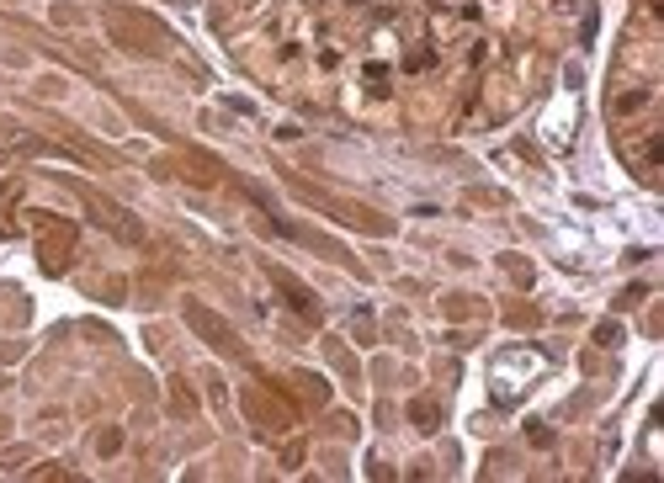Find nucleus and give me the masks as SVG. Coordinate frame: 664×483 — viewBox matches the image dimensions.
Listing matches in <instances>:
<instances>
[{"label":"nucleus","mask_w":664,"mask_h":483,"mask_svg":"<svg viewBox=\"0 0 664 483\" xmlns=\"http://www.w3.org/2000/svg\"><path fill=\"white\" fill-rule=\"evenodd\" d=\"M186 319H192V324H197V330L208 334L213 345H218V351H234V334L223 330V324H218V319H213L208 308H197V303H192V308H186Z\"/></svg>","instance_id":"1"}]
</instances>
